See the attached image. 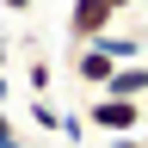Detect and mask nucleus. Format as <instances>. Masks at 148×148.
<instances>
[{"instance_id":"nucleus-1","label":"nucleus","mask_w":148,"mask_h":148,"mask_svg":"<svg viewBox=\"0 0 148 148\" xmlns=\"http://www.w3.org/2000/svg\"><path fill=\"white\" fill-rule=\"evenodd\" d=\"M86 123L105 130V136H136V130H142V105H136V99H111V92H99V99L86 105Z\"/></svg>"},{"instance_id":"nucleus-2","label":"nucleus","mask_w":148,"mask_h":148,"mask_svg":"<svg viewBox=\"0 0 148 148\" xmlns=\"http://www.w3.org/2000/svg\"><path fill=\"white\" fill-rule=\"evenodd\" d=\"M111 18H117L111 0H74L68 6V37L74 43H99V37L111 31Z\"/></svg>"},{"instance_id":"nucleus-3","label":"nucleus","mask_w":148,"mask_h":148,"mask_svg":"<svg viewBox=\"0 0 148 148\" xmlns=\"http://www.w3.org/2000/svg\"><path fill=\"white\" fill-rule=\"evenodd\" d=\"M74 74H80V86H111V74H117V56L99 49V43H80V56H74Z\"/></svg>"},{"instance_id":"nucleus-4","label":"nucleus","mask_w":148,"mask_h":148,"mask_svg":"<svg viewBox=\"0 0 148 148\" xmlns=\"http://www.w3.org/2000/svg\"><path fill=\"white\" fill-rule=\"evenodd\" d=\"M105 92H111V99H136V105H142V99H148V68H142V62H123L117 74H111Z\"/></svg>"},{"instance_id":"nucleus-5","label":"nucleus","mask_w":148,"mask_h":148,"mask_svg":"<svg viewBox=\"0 0 148 148\" xmlns=\"http://www.w3.org/2000/svg\"><path fill=\"white\" fill-rule=\"evenodd\" d=\"M99 49L117 56V68H123V62H142V37H117V31H105V37H99Z\"/></svg>"},{"instance_id":"nucleus-6","label":"nucleus","mask_w":148,"mask_h":148,"mask_svg":"<svg viewBox=\"0 0 148 148\" xmlns=\"http://www.w3.org/2000/svg\"><path fill=\"white\" fill-rule=\"evenodd\" d=\"M31 117H37V130H62V111H56L49 99H37V105H31Z\"/></svg>"},{"instance_id":"nucleus-7","label":"nucleus","mask_w":148,"mask_h":148,"mask_svg":"<svg viewBox=\"0 0 148 148\" xmlns=\"http://www.w3.org/2000/svg\"><path fill=\"white\" fill-rule=\"evenodd\" d=\"M0 148H25V142H18V130H12V117H6V111H0Z\"/></svg>"},{"instance_id":"nucleus-8","label":"nucleus","mask_w":148,"mask_h":148,"mask_svg":"<svg viewBox=\"0 0 148 148\" xmlns=\"http://www.w3.org/2000/svg\"><path fill=\"white\" fill-rule=\"evenodd\" d=\"M80 130H86V117H74V111H62V136H68V142H80Z\"/></svg>"},{"instance_id":"nucleus-9","label":"nucleus","mask_w":148,"mask_h":148,"mask_svg":"<svg viewBox=\"0 0 148 148\" xmlns=\"http://www.w3.org/2000/svg\"><path fill=\"white\" fill-rule=\"evenodd\" d=\"M0 6H6V12H31V0H0Z\"/></svg>"},{"instance_id":"nucleus-10","label":"nucleus","mask_w":148,"mask_h":148,"mask_svg":"<svg viewBox=\"0 0 148 148\" xmlns=\"http://www.w3.org/2000/svg\"><path fill=\"white\" fill-rule=\"evenodd\" d=\"M6 92H12V86H6V74H0V105H6Z\"/></svg>"},{"instance_id":"nucleus-11","label":"nucleus","mask_w":148,"mask_h":148,"mask_svg":"<svg viewBox=\"0 0 148 148\" xmlns=\"http://www.w3.org/2000/svg\"><path fill=\"white\" fill-rule=\"evenodd\" d=\"M111 6H117V12H123V6H136V0H111Z\"/></svg>"},{"instance_id":"nucleus-12","label":"nucleus","mask_w":148,"mask_h":148,"mask_svg":"<svg viewBox=\"0 0 148 148\" xmlns=\"http://www.w3.org/2000/svg\"><path fill=\"white\" fill-rule=\"evenodd\" d=\"M0 62H6V43H0Z\"/></svg>"}]
</instances>
